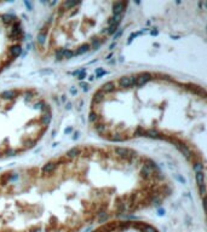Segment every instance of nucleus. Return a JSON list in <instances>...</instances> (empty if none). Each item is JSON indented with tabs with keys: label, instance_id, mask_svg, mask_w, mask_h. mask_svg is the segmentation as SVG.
I'll return each mask as SVG.
<instances>
[{
	"label": "nucleus",
	"instance_id": "1",
	"mask_svg": "<svg viewBox=\"0 0 207 232\" xmlns=\"http://www.w3.org/2000/svg\"><path fill=\"white\" fill-rule=\"evenodd\" d=\"M159 165L120 145H76L40 166L0 172V232H82L172 194Z\"/></svg>",
	"mask_w": 207,
	"mask_h": 232
},
{
	"label": "nucleus",
	"instance_id": "2",
	"mask_svg": "<svg viewBox=\"0 0 207 232\" xmlns=\"http://www.w3.org/2000/svg\"><path fill=\"white\" fill-rule=\"evenodd\" d=\"M88 123L105 142L155 139L174 146L204 184L207 136L205 87L159 71L114 78L94 91Z\"/></svg>",
	"mask_w": 207,
	"mask_h": 232
},
{
	"label": "nucleus",
	"instance_id": "3",
	"mask_svg": "<svg viewBox=\"0 0 207 232\" xmlns=\"http://www.w3.org/2000/svg\"><path fill=\"white\" fill-rule=\"evenodd\" d=\"M128 3L64 1L45 20L35 39V52L47 62H64L97 50L116 33Z\"/></svg>",
	"mask_w": 207,
	"mask_h": 232
},
{
	"label": "nucleus",
	"instance_id": "4",
	"mask_svg": "<svg viewBox=\"0 0 207 232\" xmlns=\"http://www.w3.org/2000/svg\"><path fill=\"white\" fill-rule=\"evenodd\" d=\"M52 121L49 99L34 87L0 92V161L31 151L43 140Z\"/></svg>",
	"mask_w": 207,
	"mask_h": 232
},
{
	"label": "nucleus",
	"instance_id": "5",
	"mask_svg": "<svg viewBox=\"0 0 207 232\" xmlns=\"http://www.w3.org/2000/svg\"><path fill=\"white\" fill-rule=\"evenodd\" d=\"M24 45V26L14 13L0 12V74L18 58Z\"/></svg>",
	"mask_w": 207,
	"mask_h": 232
},
{
	"label": "nucleus",
	"instance_id": "6",
	"mask_svg": "<svg viewBox=\"0 0 207 232\" xmlns=\"http://www.w3.org/2000/svg\"><path fill=\"white\" fill-rule=\"evenodd\" d=\"M91 232H160V230L144 220L115 218L99 223Z\"/></svg>",
	"mask_w": 207,
	"mask_h": 232
}]
</instances>
